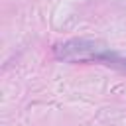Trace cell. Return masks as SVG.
<instances>
[{
	"label": "cell",
	"instance_id": "obj_1",
	"mask_svg": "<svg viewBox=\"0 0 126 126\" xmlns=\"http://www.w3.org/2000/svg\"><path fill=\"white\" fill-rule=\"evenodd\" d=\"M53 53L57 59L71 61V63H83V61H102L104 65L116 67L120 71H126V57L110 51L100 41L93 39H69L63 43H57L53 47Z\"/></svg>",
	"mask_w": 126,
	"mask_h": 126
}]
</instances>
